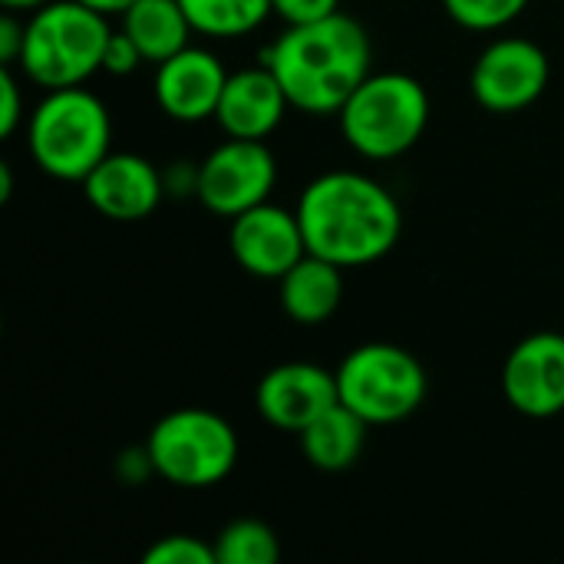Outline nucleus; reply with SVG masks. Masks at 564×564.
<instances>
[{"label":"nucleus","mask_w":564,"mask_h":564,"mask_svg":"<svg viewBox=\"0 0 564 564\" xmlns=\"http://www.w3.org/2000/svg\"><path fill=\"white\" fill-rule=\"evenodd\" d=\"M145 449L155 476L178 489H215L235 473L241 456L235 426L205 406L165 413L149 430Z\"/></svg>","instance_id":"obj_6"},{"label":"nucleus","mask_w":564,"mask_h":564,"mask_svg":"<svg viewBox=\"0 0 564 564\" xmlns=\"http://www.w3.org/2000/svg\"><path fill=\"white\" fill-rule=\"evenodd\" d=\"M145 564H218L215 542H205L198 535H165L149 552Z\"/></svg>","instance_id":"obj_22"},{"label":"nucleus","mask_w":564,"mask_h":564,"mask_svg":"<svg viewBox=\"0 0 564 564\" xmlns=\"http://www.w3.org/2000/svg\"><path fill=\"white\" fill-rule=\"evenodd\" d=\"M86 202L109 221H142L165 198V175L135 152H109L83 182Z\"/></svg>","instance_id":"obj_14"},{"label":"nucleus","mask_w":564,"mask_h":564,"mask_svg":"<svg viewBox=\"0 0 564 564\" xmlns=\"http://www.w3.org/2000/svg\"><path fill=\"white\" fill-rule=\"evenodd\" d=\"M367 433H370V423L360 420L350 406L337 403L327 413H321L311 426H304L297 433V440H301L304 459L314 469L344 473L360 459V453L367 446Z\"/></svg>","instance_id":"obj_17"},{"label":"nucleus","mask_w":564,"mask_h":564,"mask_svg":"<svg viewBox=\"0 0 564 564\" xmlns=\"http://www.w3.org/2000/svg\"><path fill=\"white\" fill-rule=\"evenodd\" d=\"M278 297H281V311L294 324L317 327L330 321L344 304V268L307 251L278 281Z\"/></svg>","instance_id":"obj_16"},{"label":"nucleus","mask_w":564,"mask_h":564,"mask_svg":"<svg viewBox=\"0 0 564 564\" xmlns=\"http://www.w3.org/2000/svg\"><path fill=\"white\" fill-rule=\"evenodd\" d=\"M228 248L238 268L261 281H281L307 254L297 212H288L274 202H261L235 215L228 228Z\"/></svg>","instance_id":"obj_10"},{"label":"nucleus","mask_w":564,"mask_h":564,"mask_svg":"<svg viewBox=\"0 0 564 564\" xmlns=\"http://www.w3.org/2000/svg\"><path fill=\"white\" fill-rule=\"evenodd\" d=\"M13 195V175H10V165H0V202H10Z\"/></svg>","instance_id":"obj_30"},{"label":"nucleus","mask_w":564,"mask_h":564,"mask_svg":"<svg viewBox=\"0 0 564 564\" xmlns=\"http://www.w3.org/2000/svg\"><path fill=\"white\" fill-rule=\"evenodd\" d=\"M502 393L529 420L564 413V334L539 330L519 340L502 364Z\"/></svg>","instance_id":"obj_11"},{"label":"nucleus","mask_w":564,"mask_h":564,"mask_svg":"<svg viewBox=\"0 0 564 564\" xmlns=\"http://www.w3.org/2000/svg\"><path fill=\"white\" fill-rule=\"evenodd\" d=\"M549 79L552 63L539 43L529 36H499L473 63L469 89L482 109L509 116L539 102L549 89Z\"/></svg>","instance_id":"obj_9"},{"label":"nucleus","mask_w":564,"mask_h":564,"mask_svg":"<svg viewBox=\"0 0 564 564\" xmlns=\"http://www.w3.org/2000/svg\"><path fill=\"white\" fill-rule=\"evenodd\" d=\"M334 373L340 403L370 426L410 420L430 393V377L420 357L387 340L354 347Z\"/></svg>","instance_id":"obj_7"},{"label":"nucleus","mask_w":564,"mask_h":564,"mask_svg":"<svg viewBox=\"0 0 564 564\" xmlns=\"http://www.w3.org/2000/svg\"><path fill=\"white\" fill-rule=\"evenodd\" d=\"M122 30L132 36L145 63H165L192 43V20L178 0H132L122 13Z\"/></svg>","instance_id":"obj_18"},{"label":"nucleus","mask_w":564,"mask_h":564,"mask_svg":"<svg viewBox=\"0 0 564 564\" xmlns=\"http://www.w3.org/2000/svg\"><path fill=\"white\" fill-rule=\"evenodd\" d=\"M228 73L221 66V59L205 50V46H185L175 56H169L165 63L155 66V102L159 109L185 126L215 119L221 93H225Z\"/></svg>","instance_id":"obj_13"},{"label":"nucleus","mask_w":564,"mask_h":564,"mask_svg":"<svg viewBox=\"0 0 564 564\" xmlns=\"http://www.w3.org/2000/svg\"><path fill=\"white\" fill-rule=\"evenodd\" d=\"M218 564H274L281 558V542L271 525L258 519H235L215 539Z\"/></svg>","instance_id":"obj_20"},{"label":"nucleus","mask_w":564,"mask_h":564,"mask_svg":"<svg viewBox=\"0 0 564 564\" xmlns=\"http://www.w3.org/2000/svg\"><path fill=\"white\" fill-rule=\"evenodd\" d=\"M307 251L344 271L387 258L403 235L397 195L364 172H324L297 198Z\"/></svg>","instance_id":"obj_1"},{"label":"nucleus","mask_w":564,"mask_h":564,"mask_svg":"<svg viewBox=\"0 0 564 564\" xmlns=\"http://www.w3.org/2000/svg\"><path fill=\"white\" fill-rule=\"evenodd\" d=\"M79 3H86V7H93V10H99V13H106V17H112V13H122L132 0H79Z\"/></svg>","instance_id":"obj_28"},{"label":"nucleus","mask_w":564,"mask_h":564,"mask_svg":"<svg viewBox=\"0 0 564 564\" xmlns=\"http://www.w3.org/2000/svg\"><path fill=\"white\" fill-rule=\"evenodd\" d=\"M20 122H26L20 83L13 76V66H0V135L10 139Z\"/></svg>","instance_id":"obj_23"},{"label":"nucleus","mask_w":564,"mask_h":564,"mask_svg":"<svg viewBox=\"0 0 564 564\" xmlns=\"http://www.w3.org/2000/svg\"><path fill=\"white\" fill-rule=\"evenodd\" d=\"M261 63L284 86L291 109L330 116L370 76L373 43L360 20L337 10L311 23H291L261 53Z\"/></svg>","instance_id":"obj_2"},{"label":"nucleus","mask_w":564,"mask_h":564,"mask_svg":"<svg viewBox=\"0 0 564 564\" xmlns=\"http://www.w3.org/2000/svg\"><path fill=\"white\" fill-rule=\"evenodd\" d=\"M112 30L106 13L79 0H50L26 17L20 69L43 89L83 86L102 69V53Z\"/></svg>","instance_id":"obj_4"},{"label":"nucleus","mask_w":564,"mask_h":564,"mask_svg":"<svg viewBox=\"0 0 564 564\" xmlns=\"http://www.w3.org/2000/svg\"><path fill=\"white\" fill-rule=\"evenodd\" d=\"M23 36H26V23L17 20L13 10H7L0 17V66H13L20 63L23 53Z\"/></svg>","instance_id":"obj_26"},{"label":"nucleus","mask_w":564,"mask_h":564,"mask_svg":"<svg viewBox=\"0 0 564 564\" xmlns=\"http://www.w3.org/2000/svg\"><path fill=\"white\" fill-rule=\"evenodd\" d=\"M337 116L357 155L390 162L423 139L430 126V93L410 73H370Z\"/></svg>","instance_id":"obj_5"},{"label":"nucleus","mask_w":564,"mask_h":564,"mask_svg":"<svg viewBox=\"0 0 564 564\" xmlns=\"http://www.w3.org/2000/svg\"><path fill=\"white\" fill-rule=\"evenodd\" d=\"M532 0H443V10L453 23L473 33H496L506 30L529 10Z\"/></svg>","instance_id":"obj_21"},{"label":"nucleus","mask_w":564,"mask_h":564,"mask_svg":"<svg viewBox=\"0 0 564 564\" xmlns=\"http://www.w3.org/2000/svg\"><path fill=\"white\" fill-rule=\"evenodd\" d=\"M278 185V159L264 139H231L215 145L195 182V198L221 218H235L261 202H271Z\"/></svg>","instance_id":"obj_8"},{"label":"nucleus","mask_w":564,"mask_h":564,"mask_svg":"<svg viewBox=\"0 0 564 564\" xmlns=\"http://www.w3.org/2000/svg\"><path fill=\"white\" fill-rule=\"evenodd\" d=\"M139 63H145V59H142L139 46L132 43V36L126 30H112L106 53H102V69L112 76H129L132 69H139Z\"/></svg>","instance_id":"obj_24"},{"label":"nucleus","mask_w":564,"mask_h":564,"mask_svg":"<svg viewBox=\"0 0 564 564\" xmlns=\"http://www.w3.org/2000/svg\"><path fill=\"white\" fill-rule=\"evenodd\" d=\"M7 10H13V13H33V10H40V7H46L50 0H0Z\"/></svg>","instance_id":"obj_29"},{"label":"nucleus","mask_w":564,"mask_h":564,"mask_svg":"<svg viewBox=\"0 0 564 564\" xmlns=\"http://www.w3.org/2000/svg\"><path fill=\"white\" fill-rule=\"evenodd\" d=\"M195 33L231 40L258 30L268 13H274L271 0H178Z\"/></svg>","instance_id":"obj_19"},{"label":"nucleus","mask_w":564,"mask_h":564,"mask_svg":"<svg viewBox=\"0 0 564 564\" xmlns=\"http://www.w3.org/2000/svg\"><path fill=\"white\" fill-rule=\"evenodd\" d=\"M271 7L291 26V23H311V20L337 13L340 0H271Z\"/></svg>","instance_id":"obj_25"},{"label":"nucleus","mask_w":564,"mask_h":564,"mask_svg":"<svg viewBox=\"0 0 564 564\" xmlns=\"http://www.w3.org/2000/svg\"><path fill=\"white\" fill-rule=\"evenodd\" d=\"M116 466H119V476H122L129 486H139V482H145L149 476H155V466H152L145 446H142V449H126V453L119 456Z\"/></svg>","instance_id":"obj_27"},{"label":"nucleus","mask_w":564,"mask_h":564,"mask_svg":"<svg viewBox=\"0 0 564 564\" xmlns=\"http://www.w3.org/2000/svg\"><path fill=\"white\" fill-rule=\"evenodd\" d=\"M291 109V99L278 76L258 63L238 73H228L221 102H218V126L231 139H268Z\"/></svg>","instance_id":"obj_15"},{"label":"nucleus","mask_w":564,"mask_h":564,"mask_svg":"<svg viewBox=\"0 0 564 564\" xmlns=\"http://www.w3.org/2000/svg\"><path fill=\"white\" fill-rule=\"evenodd\" d=\"M26 145L43 175L83 182L112 152L109 106L83 86L46 89L26 116Z\"/></svg>","instance_id":"obj_3"},{"label":"nucleus","mask_w":564,"mask_h":564,"mask_svg":"<svg viewBox=\"0 0 564 564\" xmlns=\"http://www.w3.org/2000/svg\"><path fill=\"white\" fill-rule=\"evenodd\" d=\"M337 403V373L304 360L271 367L254 387V406L261 420L281 433H301Z\"/></svg>","instance_id":"obj_12"}]
</instances>
